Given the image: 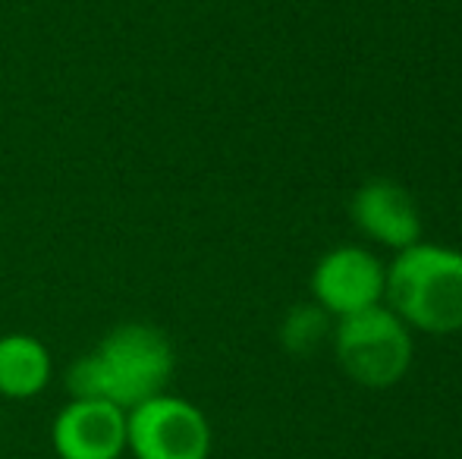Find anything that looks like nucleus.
<instances>
[{"instance_id": "1", "label": "nucleus", "mask_w": 462, "mask_h": 459, "mask_svg": "<svg viewBox=\"0 0 462 459\" xmlns=\"http://www.w3.org/2000/svg\"><path fill=\"white\" fill-rule=\"evenodd\" d=\"M177 355L164 331L142 321L116 325L86 355L69 365L67 390L73 397L104 399L120 409L145 403L171 384Z\"/></svg>"}, {"instance_id": "2", "label": "nucleus", "mask_w": 462, "mask_h": 459, "mask_svg": "<svg viewBox=\"0 0 462 459\" xmlns=\"http://www.w3.org/2000/svg\"><path fill=\"white\" fill-rule=\"evenodd\" d=\"M383 296L406 325L428 334L462 327V252L415 243L383 274Z\"/></svg>"}, {"instance_id": "3", "label": "nucleus", "mask_w": 462, "mask_h": 459, "mask_svg": "<svg viewBox=\"0 0 462 459\" xmlns=\"http://www.w3.org/2000/svg\"><path fill=\"white\" fill-rule=\"evenodd\" d=\"M337 359L343 372L362 387H390L412 362V337L393 308L371 306L340 318L334 331Z\"/></svg>"}, {"instance_id": "4", "label": "nucleus", "mask_w": 462, "mask_h": 459, "mask_svg": "<svg viewBox=\"0 0 462 459\" xmlns=\"http://www.w3.org/2000/svg\"><path fill=\"white\" fill-rule=\"evenodd\" d=\"M126 450L135 459H208L211 425L189 399L158 393L126 412Z\"/></svg>"}, {"instance_id": "5", "label": "nucleus", "mask_w": 462, "mask_h": 459, "mask_svg": "<svg viewBox=\"0 0 462 459\" xmlns=\"http://www.w3.org/2000/svg\"><path fill=\"white\" fill-rule=\"evenodd\" d=\"M51 444L60 459H120L126 454V409L73 397L51 425Z\"/></svg>"}, {"instance_id": "6", "label": "nucleus", "mask_w": 462, "mask_h": 459, "mask_svg": "<svg viewBox=\"0 0 462 459\" xmlns=\"http://www.w3.org/2000/svg\"><path fill=\"white\" fill-rule=\"evenodd\" d=\"M311 289L324 312L340 318L377 306L383 296V271L374 255L359 245H343L318 262L311 274Z\"/></svg>"}, {"instance_id": "7", "label": "nucleus", "mask_w": 462, "mask_h": 459, "mask_svg": "<svg viewBox=\"0 0 462 459\" xmlns=\"http://www.w3.org/2000/svg\"><path fill=\"white\" fill-rule=\"evenodd\" d=\"M353 217L362 233L390 249H409L419 243L421 217L406 189L393 183H368L356 192Z\"/></svg>"}, {"instance_id": "8", "label": "nucleus", "mask_w": 462, "mask_h": 459, "mask_svg": "<svg viewBox=\"0 0 462 459\" xmlns=\"http://www.w3.org/2000/svg\"><path fill=\"white\" fill-rule=\"evenodd\" d=\"M51 381V353L29 334L0 337V393L10 399H32Z\"/></svg>"}, {"instance_id": "9", "label": "nucleus", "mask_w": 462, "mask_h": 459, "mask_svg": "<svg viewBox=\"0 0 462 459\" xmlns=\"http://www.w3.org/2000/svg\"><path fill=\"white\" fill-rule=\"evenodd\" d=\"M328 312L318 306H296L286 315L283 327H280V340L292 355H309L315 346H321V340L328 337Z\"/></svg>"}]
</instances>
